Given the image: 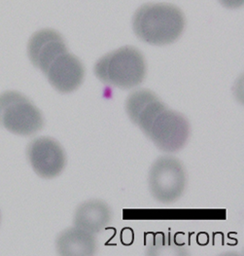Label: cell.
<instances>
[{
    "label": "cell",
    "mask_w": 244,
    "mask_h": 256,
    "mask_svg": "<svg viewBox=\"0 0 244 256\" xmlns=\"http://www.w3.org/2000/svg\"><path fill=\"white\" fill-rule=\"evenodd\" d=\"M126 111L132 122L165 152H176L185 146L190 136L187 118L169 110L153 92L139 89L126 100Z\"/></svg>",
    "instance_id": "cell-1"
},
{
    "label": "cell",
    "mask_w": 244,
    "mask_h": 256,
    "mask_svg": "<svg viewBox=\"0 0 244 256\" xmlns=\"http://www.w3.org/2000/svg\"><path fill=\"white\" fill-rule=\"evenodd\" d=\"M186 24L183 12L169 3H147L137 9L132 18L135 36L151 45L164 46L182 36Z\"/></svg>",
    "instance_id": "cell-2"
},
{
    "label": "cell",
    "mask_w": 244,
    "mask_h": 256,
    "mask_svg": "<svg viewBox=\"0 0 244 256\" xmlns=\"http://www.w3.org/2000/svg\"><path fill=\"white\" fill-rule=\"evenodd\" d=\"M104 84L121 89L139 86L145 79L147 66L144 56L132 46H125L100 58L94 68Z\"/></svg>",
    "instance_id": "cell-3"
},
{
    "label": "cell",
    "mask_w": 244,
    "mask_h": 256,
    "mask_svg": "<svg viewBox=\"0 0 244 256\" xmlns=\"http://www.w3.org/2000/svg\"><path fill=\"white\" fill-rule=\"evenodd\" d=\"M0 123L9 132L19 136H32L44 127L41 111L19 92L0 94Z\"/></svg>",
    "instance_id": "cell-4"
},
{
    "label": "cell",
    "mask_w": 244,
    "mask_h": 256,
    "mask_svg": "<svg viewBox=\"0 0 244 256\" xmlns=\"http://www.w3.org/2000/svg\"><path fill=\"white\" fill-rule=\"evenodd\" d=\"M187 176L184 166L171 156L159 158L149 172V188L152 196L163 204L177 201L184 193Z\"/></svg>",
    "instance_id": "cell-5"
},
{
    "label": "cell",
    "mask_w": 244,
    "mask_h": 256,
    "mask_svg": "<svg viewBox=\"0 0 244 256\" xmlns=\"http://www.w3.org/2000/svg\"><path fill=\"white\" fill-rule=\"evenodd\" d=\"M26 155L33 170L40 178L58 176L66 165V156L61 146L52 138L41 136L27 146Z\"/></svg>",
    "instance_id": "cell-6"
},
{
    "label": "cell",
    "mask_w": 244,
    "mask_h": 256,
    "mask_svg": "<svg viewBox=\"0 0 244 256\" xmlns=\"http://www.w3.org/2000/svg\"><path fill=\"white\" fill-rule=\"evenodd\" d=\"M44 74L56 91L67 94L81 86L85 77V68L76 56L67 51L57 56Z\"/></svg>",
    "instance_id": "cell-7"
},
{
    "label": "cell",
    "mask_w": 244,
    "mask_h": 256,
    "mask_svg": "<svg viewBox=\"0 0 244 256\" xmlns=\"http://www.w3.org/2000/svg\"><path fill=\"white\" fill-rule=\"evenodd\" d=\"M67 51L63 37L50 28L33 34L27 45V54L31 64L43 74L57 56Z\"/></svg>",
    "instance_id": "cell-8"
},
{
    "label": "cell",
    "mask_w": 244,
    "mask_h": 256,
    "mask_svg": "<svg viewBox=\"0 0 244 256\" xmlns=\"http://www.w3.org/2000/svg\"><path fill=\"white\" fill-rule=\"evenodd\" d=\"M112 212L109 206L100 200H90L81 204L74 214L75 227L89 233L102 231L111 221Z\"/></svg>",
    "instance_id": "cell-9"
},
{
    "label": "cell",
    "mask_w": 244,
    "mask_h": 256,
    "mask_svg": "<svg viewBox=\"0 0 244 256\" xmlns=\"http://www.w3.org/2000/svg\"><path fill=\"white\" fill-rule=\"evenodd\" d=\"M56 246L57 254L64 256H94L97 250L94 234L77 227L61 232Z\"/></svg>",
    "instance_id": "cell-10"
},
{
    "label": "cell",
    "mask_w": 244,
    "mask_h": 256,
    "mask_svg": "<svg viewBox=\"0 0 244 256\" xmlns=\"http://www.w3.org/2000/svg\"><path fill=\"white\" fill-rule=\"evenodd\" d=\"M219 2L229 9H237L244 5V0H219Z\"/></svg>",
    "instance_id": "cell-11"
}]
</instances>
